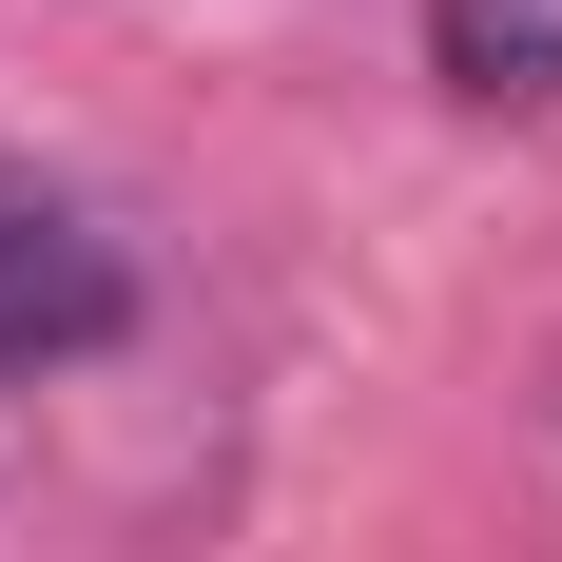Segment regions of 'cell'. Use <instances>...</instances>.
<instances>
[{
    "instance_id": "cell-1",
    "label": "cell",
    "mask_w": 562,
    "mask_h": 562,
    "mask_svg": "<svg viewBox=\"0 0 562 562\" xmlns=\"http://www.w3.org/2000/svg\"><path fill=\"white\" fill-rule=\"evenodd\" d=\"M136 330V252H116L78 194H20L0 175V389H58Z\"/></svg>"
},
{
    "instance_id": "cell-2",
    "label": "cell",
    "mask_w": 562,
    "mask_h": 562,
    "mask_svg": "<svg viewBox=\"0 0 562 562\" xmlns=\"http://www.w3.org/2000/svg\"><path fill=\"white\" fill-rule=\"evenodd\" d=\"M427 78L485 98V116L562 98V0H427Z\"/></svg>"
}]
</instances>
